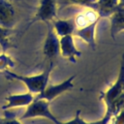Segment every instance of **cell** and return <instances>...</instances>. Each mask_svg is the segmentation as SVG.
I'll use <instances>...</instances> for the list:
<instances>
[{"instance_id": "obj_17", "label": "cell", "mask_w": 124, "mask_h": 124, "mask_svg": "<svg viewBox=\"0 0 124 124\" xmlns=\"http://www.w3.org/2000/svg\"><path fill=\"white\" fill-rule=\"evenodd\" d=\"M13 67H15L14 60L6 52H2L0 54V71L5 72Z\"/></svg>"}, {"instance_id": "obj_3", "label": "cell", "mask_w": 124, "mask_h": 124, "mask_svg": "<svg viewBox=\"0 0 124 124\" xmlns=\"http://www.w3.org/2000/svg\"><path fill=\"white\" fill-rule=\"evenodd\" d=\"M50 102L43 99H34V101L26 107L25 111L21 114L20 117H18L19 120H24V119H29V118H34V117H44L54 124H62L63 122L60 121L54 114L50 111L49 108Z\"/></svg>"}, {"instance_id": "obj_4", "label": "cell", "mask_w": 124, "mask_h": 124, "mask_svg": "<svg viewBox=\"0 0 124 124\" xmlns=\"http://www.w3.org/2000/svg\"><path fill=\"white\" fill-rule=\"evenodd\" d=\"M46 35L43 44V54L45 60L48 63H53L54 59L60 54L59 37L56 35L51 22H46Z\"/></svg>"}, {"instance_id": "obj_11", "label": "cell", "mask_w": 124, "mask_h": 124, "mask_svg": "<svg viewBox=\"0 0 124 124\" xmlns=\"http://www.w3.org/2000/svg\"><path fill=\"white\" fill-rule=\"evenodd\" d=\"M100 16L98 13L92 9H86L79 14H78L74 17V21L76 24V29L78 28H83L85 26H88L96 21L100 20Z\"/></svg>"}, {"instance_id": "obj_15", "label": "cell", "mask_w": 124, "mask_h": 124, "mask_svg": "<svg viewBox=\"0 0 124 124\" xmlns=\"http://www.w3.org/2000/svg\"><path fill=\"white\" fill-rule=\"evenodd\" d=\"M118 0H98L97 13L100 17H108L117 7Z\"/></svg>"}, {"instance_id": "obj_9", "label": "cell", "mask_w": 124, "mask_h": 124, "mask_svg": "<svg viewBox=\"0 0 124 124\" xmlns=\"http://www.w3.org/2000/svg\"><path fill=\"white\" fill-rule=\"evenodd\" d=\"M35 95L27 92L23 94H11L5 98L7 104L2 107L3 110L12 109L15 108H21V107H27L34 101Z\"/></svg>"}, {"instance_id": "obj_8", "label": "cell", "mask_w": 124, "mask_h": 124, "mask_svg": "<svg viewBox=\"0 0 124 124\" xmlns=\"http://www.w3.org/2000/svg\"><path fill=\"white\" fill-rule=\"evenodd\" d=\"M16 22V12L10 0H0V26L13 29Z\"/></svg>"}, {"instance_id": "obj_1", "label": "cell", "mask_w": 124, "mask_h": 124, "mask_svg": "<svg viewBox=\"0 0 124 124\" xmlns=\"http://www.w3.org/2000/svg\"><path fill=\"white\" fill-rule=\"evenodd\" d=\"M100 99L106 105V112L111 116L124 108V52L120 59V67L116 80L108 90L100 93Z\"/></svg>"}, {"instance_id": "obj_10", "label": "cell", "mask_w": 124, "mask_h": 124, "mask_svg": "<svg viewBox=\"0 0 124 124\" xmlns=\"http://www.w3.org/2000/svg\"><path fill=\"white\" fill-rule=\"evenodd\" d=\"M108 18L110 21V37L115 40L116 35L124 31V8L117 6Z\"/></svg>"}, {"instance_id": "obj_19", "label": "cell", "mask_w": 124, "mask_h": 124, "mask_svg": "<svg viewBox=\"0 0 124 124\" xmlns=\"http://www.w3.org/2000/svg\"><path fill=\"white\" fill-rule=\"evenodd\" d=\"M62 124H88V122H85L81 117H80V110H77L75 117L67 122H63Z\"/></svg>"}, {"instance_id": "obj_12", "label": "cell", "mask_w": 124, "mask_h": 124, "mask_svg": "<svg viewBox=\"0 0 124 124\" xmlns=\"http://www.w3.org/2000/svg\"><path fill=\"white\" fill-rule=\"evenodd\" d=\"M98 21L85 26L83 28H78L76 29L74 32V36L80 38L82 41H84L92 49L96 48V39H95V33H96V28H97Z\"/></svg>"}, {"instance_id": "obj_23", "label": "cell", "mask_w": 124, "mask_h": 124, "mask_svg": "<svg viewBox=\"0 0 124 124\" xmlns=\"http://www.w3.org/2000/svg\"><path fill=\"white\" fill-rule=\"evenodd\" d=\"M10 1H11V2H12V1H13V0H10Z\"/></svg>"}, {"instance_id": "obj_21", "label": "cell", "mask_w": 124, "mask_h": 124, "mask_svg": "<svg viewBox=\"0 0 124 124\" xmlns=\"http://www.w3.org/2000/svg\"><path fill=\"white\" fill-rule=\"evenodd\" d=\"M117 6H119V7H123V8H124V0H118V4H117Z\"/></svg>"}, {"instance_id": "obj_18", "label": "cell", "mask_w": 124, "mask_h": 124, "mask_svg": "<svg viewBox=\"0 0 124 124\" xmlns=\"http://www.w3.org/2000/svg\"><path fill=\"white\" fill-rule=\"evenodd\" d=\"M6 116L4 118H0V124H21V120L14 116V114L6 112Z\"/></svg>"}, {"instance_id": "obj_16", "label": "cell", "mask_w": 124, "mask_h": 124, "mask_svg": "<svg viewBox=\"0 0 124 124\" xmlns=\"http://www.w3.org/2000/svg\"><path fill=\"white\" fill-rule=\"evenodd\" d=\"M12 29H7L0 26V47L2 52H6L11 47H16L11 40Z\"/></svg>"}, {"instance_id": "obj_7", "label": "cell", "mask_w": 124, "mask_h": 124, "mask_svg": "<svg viewBox=\"0 0 124 124\" xmlns=\"http://www.w3.org/2000/svg\"><path fill=\"white\" fill-rule=\"evenodd\" d=\"M74 38V35H66L59 38L60 54L72 63H76L77 59L81 56V51L77 48Z\"/></svg>"}, {"instance_id": "obj_13", "label": "cell", "mask_w": 124, "mask_h": 124, "mask_svg": "<svg viewBox=\"0 0 124 124\" xmlns=\"http://www.w3.org/2000/svg\"><path fill=\"white\" fill-rule=\"evenodd\" d=\"M52 27L56 33V35L60 38L66 35H74L76 30V24L74 21V17L68 19H60L56 18L52 22Z\"/></svg>"}, {"instance_id": "obj_2", "label": "cell", "mask_w": 124, "mask_h": 124, "mask_svg": "<svg viewBox=\"0 0 124 124\" xmlns=\"http://www.w3.org/2000/svg\"><path fill=\"white\" fill-rule=\"evenodd\" d=\"M53 68V63H48V66L43 73L34 75V76H23V75H18L14 72H11L10 70H7L4 73L5 77L8 79H14V80H18L21 81L28 89V92L37 95L41 93L47 85L50 73Z\"/></svg>"}, {"instance_id": "obj_20", "label": "cell", "mask_w": 124, "mask_h": 124, "mask_svg": "<svg viewBox=\"0 0 124 124\" xmlns=\"http://www.w3.org/2000/svg\"><path fill=\"white\" fill-rule=\"evenodd\" d=\"M110 117H111V115H110L109 113L105 112V115L102 117V122H101V124H108V121H109V119H110Z\"/></svg>"}, {"instance_id": "obj_6", "label": "cell", "mask_w": 124, "mask_h": 124, "mask_svg": "<svg viewBox=\"0 0 124 124\" xmlns=\"http://www.w3.org/2000/svg\"><path fill=\"white\" fill-rule=\"evenodd\" d=\"M75 78H76V75L71 76L69 78L63 80L62 82H60L58 84L46 85V87L41 93L35 95L34 99H37V100L43 99V100H46V101L51 103V101H53L55 98H57L61 94L74 88V82L73 81H74Z\"/></svg>"}, {"instance_id": "obj_5", "label": "cell", "mask_w": 124, "mask_h": 124, "mask_svg": "<svg viewBox=\"0 0 124 124\" xmlns=\"http://www.w3.org/2000/svg\"><path fill=\"white\" fill-rule=\"evenodd\" d=\"M57 0H40V4L36 11V14L30 20L25 30H27L31 25L38 21H43L44 23L52 22L57 18Z\"/></svg>"}, {"instance_id": "obj_14", "label": "cell", "mask_w": 124, "mask_h": 124, "mask_svg": "<svg viewBox=\"0 0 124 124\" xmlns=\"http://www.w3.org/2000/svg\"><path fill=\"white\" fill-rule=\"evenodd\" d=\"M71 5L84 7L86 9H92L97 12L98 0H57L58 9H63L66 6H71Z\"/></svg>"}, {"instance_id": "obj_22", "label": "cell", "mask_w": 124, "mask_h": 124, "mask_svg": "<svg viewBox=\"0 0 124 124\" xmlns=\"http://www.w3.org/2000/svg\"><path fill=\"white\" fill-rule=\"evenodd\" d=\"M101 122H102V118L97 121H94V122H88V124H101Z\"/></svg>"}]
</instances>
